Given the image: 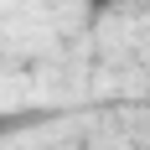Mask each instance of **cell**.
Instances as JSON below:
<instances>
[{
  "instance_id": "obj_1",
  "label": "cell",
  "mask_w": 150,
  "mask_h": 150,
  "mask_svg": "<svg viewBox=\"0 0 150 150\" xmlns=\"http://www.w3.org/2000/svg\"><path fill=\"white\" fill-rule=\"evenodd\" d=\"M109 5H114V0H88V11H109Z\"/></svg>"
},
{
  "instance_id": "obj_2",
  "label": "cell",
  "mask_w": 150,
  "mask_h": 150,
  "mask_svg": "<svg viewBox=\"0 0 150 150\" xmlns=\"http://www.w3.org/2000/svg\"><path fill=\"white\" fill-rule=\"evenodd\" d=\"M0 129H5V119H0Z\"/></svg>"
}]
</instances>
